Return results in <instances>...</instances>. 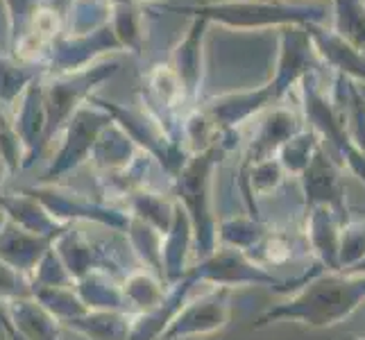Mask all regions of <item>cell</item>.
Returning a JSON list of instances; mask_svg holds the SVG:
<instances>
[{"mask_svg":"<svg viewBox=\"0 0 365 340\" xmlns=\"http://www.w3.org/2000/svg\"><path fill=\"white\" fill-rule=\"evenodd\" d=\"M365 302V274L316 270L291 297L261 313L255 329L274 322H295L304 329H331Z\"/></svg>","mask_w":365,"mask_h":340,"instance_id":"cell-1","label":"cell"},{"mask_svg":"<svg viewBox=\"0 0 365 340\" xmlns=\"http://www.w3.org/2000/svg\"><path fill=\"white\" fill-rule=\"evenodd\" d=\"M157 9L197 16L232 30H279L284 25H313L327 19V5L288 0H213L200 5H159Z\"/></svg>","mask_w":365,"mask_h":340,"instance_id":"cell-2","label":"cell"},{"mask_svg":"<svg viewBox=\"0 0 365 340\" xmlns=\"http://www.w3.org/2000/svg\"><path fill=\"white\" fill-rule=\"evenodd\" d=\"M120 64L116 59H103L98 64L61 75H46L41 73V98L46 111V143L53 138L68 118L78 111L86 100L93 96L105 80L114 78Z\"/></svg>","mask_w":365,"mask_h":340,"instance_id":"cell-3","label":"cell"},{"mask_svg":"<svg viewBox=\"0 0 365 340\" xmlns=\"http://www.w3.org/2000/svg\"><path fill=\"white\" fill-rule=\"evenodd\" d=\"M225 150L216 143L202 153L188 155L184 166L178 170L180 200L184 202V213L191 218V230L195 234L197 247L202 254L216 249V225L211 216V175L220 163Z\"/></svg>","mask_w":365,"mask_h":340,"instance_id":"cell-4","label":"cell"},{"mask_svg":"<svg viewBox=\"0 0 365 340\" xmlns=\"http://www.w3.org/2000/svg\"><path fill=\"white\" fill-rule=\"evenodd\" d=\"M277 36H279V50H277V64L268 84L277 105H282L284 98L322 64L316 55L307 25H284L277 30Z\"/></svg>","mask_w":365,"mask_h":340,"instance_id":"cell-5","label":"cell"},{"mask_svg":"<svg viewBox=\"0 0 365 340\" xmlns=\"http://www.w3.org/2000/svg\"><path fill=\"white\" fill-rule=\"evenodd\" d=\"M114 53H123V48L116 39L114 30H111V23L86 34H75V36L61 34L53 48V53H50L43 73L61 75V73L84 71Z\"/></svg>","mask_w":365,"mask_h":340,"instance_id":"cell-6","label":"cell"},{"mask_svg":"<svg viewBox=\"0 0 365 340\" xmlns=\"http://www.w3.org/2000/svg\"><path fill=\"white\" fill-rule=\"evenodd\" d=\"M114 125V118L107 109L100 107L93 96L73 113L66 123V136L61 141L57 157L53 159V172H64L71 166H78L86 157L93 153V148L98 143V138L103 136L107 128Z\"/></svg>","mask_w":365,"mask_h":340,"instance_id":"cell-7","label":"cell"},{"mask_svg":"<svg viewBox=\"0 0 365 340\" xmlns=\"http://www.w3.org/2000/svg\"><path fill=\"white\" fill-rule=\"evenodd\" d=\"M302 184V195H304L307 209L313 207H327L331 209L343 222H349V209L345 200V182H343V170L341 163H336L329 153L320 145L316 155L309 161V166L299 175Z\"/></svg>","mask_w":365,"mask_h":340,"instance_id":"cell-8","label":"cell"},{"mask_svg":"<svg viewBox=\"0 0 365 340\" xmlns=\"http://www.w3.org/2000/svg\"><path fill=\"white\" fill-rule=\"evenodd\" d=\"M209 25L211 23H207L205 19L191 16V25H188L186 34L173 46L170 55L166 59V64L178 75L188 105H197L200 93H202L205 64H207L205 41H207Z\"/></svg>","mask_w":365,"mask_h":340,"instance_id":"cell-9","label":"cell"},{"mask_svg":"<svg viewBox=\"0 0 365 340\" xmlns=\"http://www.w3.org/2000/svg\"><path fill=\"white\" fill-rule=\"evenodd\" d=\"M277 100L270 89V84H261L257 89H245V91H230L207 100L202 105V111L213 123V128L218 130V136L222 132H238L243 123L250 118L259 116L266 109L274 107Z\"/></svg>","mask_w":365,"mask_h":340,"instance_id":"cell-10","label":"cell"},{"mask_svg":"<svg viewBox=\"0 0 365 340\" xmlns=\"http://www.w3.org/2000/svg\"><path fill=\"white\" fill-rule=\"evenodd\" d=\"M230 313L232 309L227 291H213L211 295H205L195 302H186V306L182 304V309L173 316L159 340L216 334L230 322Z\"/></svg>","mask_w":365,"mask_h":340,"instance_id":"cell-11","label":"cell"},{"mask_svg":"<svg viewBox=\"0 0 365 340\" xmlns=\"http://www.w3.org/2000/svg\"><path fill=\"white\" fill-rule=\"evenodd\" d=\"M309 36L316 48L320 64L329 66L334 75L347 78L354 84H365V55L347 43L343 36H338L331 28H324L322 23L307 25Z\"/></svg>","mask_w":365,"mask_h":340,"instance_id":"cell-12","label":"cell"},{"mask_svg":"<svg viewBox=\"0 0 365 340\" xmlns=\"http://www.w3.org/2000/svg\"><path fill=\"white\" fill-rule=\"evenodd\" d=\"M343 220L327 207L307 209V245L316 254L322 272L341 270V238H343Z\"/></svg>","mask_w":365,"mask_h":340,"instance_id":"cell-13","label":"cell"},{"mask_svg":"<svg viewBox=\"0 0 365 340\" xmlns=\"http://www.w3.org/2000/svg\"><path fill=\"white\" fill-rule=\"evenodd\" d=\"M263 113H266V116H263V120L259 125L257 136L252 138L247 145L243 166H252V163L274 159L277 153H279V148L288 141V138L295 136L299 130H304L302 118L295 111L286 109V107L274 105Z\"/></svg>","mask_w":365,"mask_h":340,"instance_id":"cell-14","label":"cell"},{"mask_svg":"<svg viewBox=\"0 0 365 340\" xmlns=\"http://www.w3.org/2000/svg\"><path fill=\"white\" fill-rule=\"evenodd\" d=\"M331 100L341 111L349 141L365 155V98L361 96L359 86L351 80L336 75Z\"/></svg>","mask_w":365,"mask_h":340,"instance_id":"cell-15","label":"cell"},{"mask_svg":"<svg viewBox=\"0 0 365 340\" xmlns=\"http://www.w3.org/2000/svg\"><path fill=\"white\" fill-rule=\"evenodd\" d=\"M109 23L123 48V53H134V55L141 53L145 43V19H143L141 5L138 3L114 5Z\"/></svg>","mask_w":365,"mask_h":340,"instance_id":"cell-16","label":"cell"},{"mask_svg":"<svg viewBox=\"0 0 365 340\" xmlns=\"http://www.w3.org/2000/svg\"><path fill=\"white\" fill-rule=\"evenodd\" d=\"M334 32L365 55V0H329Z\"/></svg>","mask_w":365,"mask_h":340,"instance_id":"cell-17","label":"cell"},{"mask_svg":"<svg viewBox=\"0 0 365 340\" xmlns=\"http://www.w3.org/2000/svg\"><path fill=\"white\" fill-rule=\"evenodd\" d=\"M284 168L282 163L274 159H266L259 163H252V166H241V188L245 193L247 205L255 209L252 197L255 195H268L272 193L277 186L284 182Z\"/></svg>","mask_w":365,"mask_h":340,"instance_id":"cell-18","label":"cell"},{"mask_svg":"<svg viewBox=\"0 0 365 340\" xmlns=\"http://www.w3.org/2000/svg\"><path fill=\"white\" fill-rule=\"evenodd\" d=\"M43 71L25 66L14 57L0 55V105L11 107L21 98V93L39 78Z\"/></svg>","mask_w":365,"mask_h":340,"instance_id":"cell-19","label":"cell"},{"mask_svg":"<svg viewBox=\"0 0 365 340\" xmlns=\"http://www.w3.org/2000/svg\"><path fill=\"white\" fill-rule=\"evenodd\" d=\"M322 145L320 136L304 128L299 130L295 136H291L288 141L279 148V153H277V161L282 163L284 172H291V175H299L309 166V161L316 155V150Z\"/></svg>","mask_w":365,"mask_h":340,"instance_id":"cell-20","label":"cell"},{"mask_svg":"<svg viewBox=\"0 0 365 340\" xmlns=\"http://www.w3.org/2000/svg\"><path fill=\"white\" fill-rule=\"evenodd\" d=\"M43 0H3L5 16H7V30H9V43L16 41L25 25L32 21L36 9L43 7Z\"/></svg>","mask_w":365,"mask_h":340,"instance_id":"cell-21","label":"cell"},{"mask_svg":"<svg viewBox=\"0 0 365 340\" xmlns=\"http://www.w3.org/2000/svg\"><path fill=\"white\" fill-rule=\"evenodd\" d=\"M30 295L32 288L23 279V274L0 257V299H25Z\"/></svg>","mask_w":365,"mask_h":340,"instance_id":"cell-22","label":"cell"},{"mask_svg":"<svg viewBox=\"0 0 365 340\" xmlns=\"http://www.w3.org/2000/svg\"><path fill=\"white\" fill-rule=\"evenodd\" d=\"M0 322H3V326H5V334H7V338L9 340H30L28 336H23L16 326H14V322H11L5 313H0Z\"/></svg>","mask_w":365,"mask_h":340,"instance_id":"cell-23","label":"cell"},{"mask_svg":"<svg viewBox=\"0 0 365 340\" xmlns=\"http://www.w3.org/2000/svg\"><path fill=\"white\" fill-rule=\"evenodd\" d=\"M343 272H349V274H365V257H363L359 263H354V266H351V268L343 270Z\"/></svg>","mask_w":365,"mask_h":340,"instance_id":"cell-24","label":"cell"},{"mask_svg":"<svg viewBox=\"0 0 365 340\" xmlns=\"http://www.w3.org/2000/svg\"><path fill=\"white\" fill-rule=\"evenodd\" d=\"M341 340H365V336H359V334H347V336H343Z\"/></svg>","mask_w":365,"mask_h":340,"instance_id":"cell-25","label":"cell"},{"mask_svg":"<svg viewBox=\"0 0 365 340\" xmlns=\"http://www.w3.org/2000/svg\"><path fill=\"white\" fill-rule=\"evenodd\" d=\"M136 3L143 7V5H157V3H163V0H136Z\"/></svg>","mask_w":365,"mask_h":340,"instance_id":"cell-26","label":"cell"},{"mask_svg":"<svg viewBox=\"0 0 365 340\" xmlns=\"http://www.w3.org/2000/svg\"><path fill=\"white\" fill-rule=\"evenodd\" d=\"M7 168V163H5V159H3V155H0V182H3V170Z\"/></svg>","mask_w":365,"mask_h":340,"instance_id":"cell-27","label":"cell"},{"mask_svg":"<svg viewBox=\"0 0 365 340\" xmlns=\"http://www.w3.org/2000/svg\"><path fill=\"white\" fill-rule=\"evenodd\" d=\"M359 86V91H361V96L365 98V84H356Z\"/></svg>","mask_w":365,"mask_h":340,"instance_id":"cell-28","label":"cell"}]
</instances>
